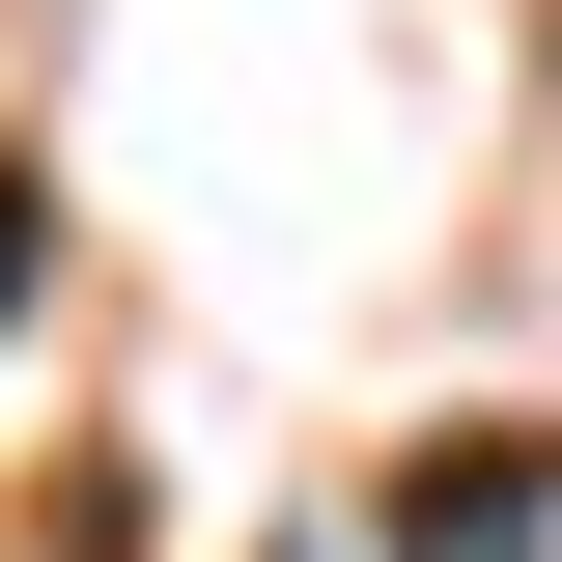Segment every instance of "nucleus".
<instances>
[{"instance_id":"f03ea898","label":"nucleus","mask_w":562,"mask_h":562,"mask_svg":"<svg viewBox=\"0 0 562 562\" xmlns=\"http://www.w3.org/2000/svg\"><path fill=\"white\" fill-rule=\"evenodd\" d=\"M29 254H57V198H29V169H0V281H29Z\"/></svg>"},{"instance_id":"f257e3e1","label":"nucleus","mask_w":562,"mask_h":562,"mask_svg":"<svg viewBox=\"0 0 562 562\" xmlns=\"http://www.w3.org/2000/svg\"><path fill=\"white\" fill-rule=\"evenodd\" d=\"M562 535V450H422L394 479V562H535Z\"/></svg>"}]
</instances>
